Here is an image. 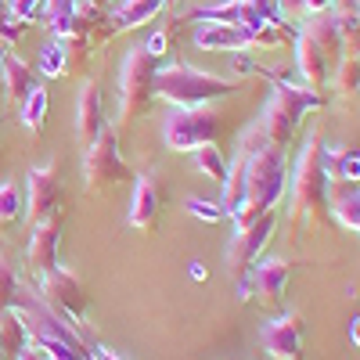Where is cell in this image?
<instances>
[{
    "mask_svg": "<svg viewBox=\"0 0 360 360\" xmlns=\"http://www.w3.org/2000/svg\"><path fill=\"white\" fill-rule=\"evenodd\" d=\"M238 155L245 166V202L238 213H231V220L238 231H245L263 213H270L288 191V155L278 144H263L256 152H238Z\"/></svg>",
    "mask_w": 360,
    "mask_h": 360,
    "instance_id": "1",
    "label": "cell"
},
{
    "mask_svg": "<svg viewBox=\"0 0 360 360\" xmlns=\"http://www.w3.org/2000/svg\"><path fill=\"white\" fill-rule=\"evenodd\" d=\"M321 159H324V141H321V134H310L303 155H299V162L288 176V195H292L288 213L295 224H303L310 231H317L328 220V213H332V205H328V184L332 180H328Z\"/></svg>",
    "mask_w": 360,
    "mask_h": 360,
    "instance_id": "2",
    "label": "cell"
},
{
    "mask_svg": "<svg viewBox=\"0 0 360 360\" xmlns=\"http://www.w3.org/2000/svg\"><path fill=\"white\" fill-rule=\"evenodd\" d=\"M266 76L278 83V90H274V98L266 101L256 130L263 134L266 144L288 148V141L295 137L299 123H303V115L321 108L324 98H321V90H314V86H292V83H285V76H278V72H266Z\"/></svg>",
    "mask_w": 360,
    "mask_h": 360,
    "instance_id": "3",
    "label": "cell"
},
{
    "mask_svg": "<svg viewBox=\"0 0 360 360\" xmlns=\"http://www.w3.org/2000/svg\"><path fill=\"white\" fill-rule=\"evenodd\" d=\"M238 90H242V79H224L191 65H166L155 72V98H166L176 108H198Z\"/></svg>",
    "mask_w": 360,
    "mask_h": 360,
    "instance_id": "4",
    "label": "cell"
},
{
    "mask_svg": "<svg viewBox=\"0 0 360 360\" xmlns=\"http://www.w3.org/2000/svg\"><path fill=\"white\" fill-rule=\"evenodd\" d=\"M155 58L144 47L127 51L123 69H119V123H130V119L144 115L155 101Z\"/></svg>",
    "mask_w": 360,
    "mask_h": 360,
    "instance_id": "5",
    "label": "cell"
},
{
    "mask_svg": "<svg viewBox=\"0 0 360 360\" xmlns=\"http://www.w3.org/2000/svg\"><path fill=\"white\" fill-rule=\"evenodd\" d=\"M224 134V115L213 108H173L162 123V141L169 152H195L202 144H217Z\"/></svg>",
    "mask_w": 360,
    "mask_h": 360,
    "instance_id": "6",
    "label": "cell"
},
{
    "mask_svg": "<svg viewBox=\"0 0 360 360\" xmlns=\"http://www.w3.org/2000/svg\"><path fill=\"white\" fill-rule=\"evenodd\" d=\"M83 180H86V191L98 195L108 191L115 184L130 180V169L123 162V152H119V137L112 127H105L94 141L86 144V155H83Z\"/></svg>",
    "mask_w": 360,
    "mask_h": 360,
    "instance_id": "7",
    "label": "cell"
},
{
    "mask_svg": "<svg viewBox=\"0 0 360 360\" xmlns=\"http://www.w3.org/2000/svg\"><path fill=\"white\" fill-rule=\"evenodd\" d=\"M33 288L40 292V299H44L51 310H58L62 317H69L72 324H83V321H86L90 295H86V288L79 285V278L69 274L65 266H54V270H47V274H40Z\"/></svg>",
    "mask_w": 360,
    "mask_h": 360,
    "instance_id": "8",
    "label": "cell"
},
{
    "mask_svg": "<svg viewBox=\"0 0 360 360\" xmlns=\"http://www.w3.org/2000/svg\"><path fill=\"white\" fill-rule=\"evenodd\" d=\"M288 278H292V266L285 259H263V263H252V270L238 281V292H242L245 303L252 299V303L274 310V307H281V299H285Z\"/></svg>",
    "mask_w": 360,
    "mask_h": 360,
    "instance_id": "9",
    "label": "cell"
},
{
    "mask_svg": "<svg viewBox=\"0 0 360 360\" xmlns=\"http://www.w3.org/2000/svg\"><path fill=\"white\" fill-rule=\"evenodd\" d=\"M274 227H278V217H274V209H270V213H263L252 227L238 231V234L231 238V245H227V266H231V274H234L238 281H242L249 270H252V263H256L259 252L266 249Z\"/></svg>",
    "mask_w": 360,
    "mask_h": 360,
    "instance_id": "10",
    "label": "cell"
},
{
    "mask_svg": "<svg viewBox=\"0 0 360 360\" xmlns=\"http://www.w3.org/2000/svg\"><path fill=\"white\" fill-rule=\"evenodd\" d=\"M58 202H62V180H58V166H33L25 173V217L29 224H40L47 217L58 213Z\"/></svg>",
    "mask_w": 360,
    "mask_h": 360,
    "instance_id": "11",
    "label": "cell"
},
{
    "mask_svg": "<svg viewBox=\"0 0 360 360\" xmlns=\"http://www.w3.org/2000/svg\"><path fill=\"white\" fill-rule=\"evenodd\" d=\"M58 245H62V213L40 220V224L33 227V238H29L25 263H29V270H33L37 278L58 266Z\"/></svg>",
    "mask_w": 360,
    "mask_h": 360,
    "instance_id": "12",
    "label": "cell"
},
{
    "mask_svg": "<svg viewBox=\"0 0 360 360\" xmlns=\"http://www.w3.org/2000/svg\"><path fill=\"white\" fill-rule=\"evenodd\" d=\"M259 342L274 360H299V349H303V321H299V314H281L270 324H263Z\"/></svg>",
    "mask_w": 360,
    "mask_h": 360,
    "instance_id": "13",
    "label": "cell"
},
{
    "mask_svg": "<svg viewBox=\"0 0 360 360\" xmlns=\"http://www.w3.org/2000/svg\"><path fill=\"white\" fill-rule=\"evenodd\" d=\"M105 101H101V86L98 79H83L79 94H76V137L86 148L101 130H105Z\"/></svg>",
    "mask_w": 360,
    "mask_h": 360,
    "instance_id": "14",
    "label": "cell"
},
{
    "mask_svg": "<svg viewBox=\"0 0 360 360\" xmlns=\"http://www.w3.org/2000/svg\"><path fill=\"white\" fill-rule=\"evenodd\" d=\"M295 62H299V76L307 79V86H314V90H321L328 79H332V58H328L317 44H314V37L310 33H303L299 29L295 33Z\"/></svg>",
    "mask_w": 360,
    "mask_h": 360,
    "instance_id": "15",
    "label": "cell"
},
{
    "mask_svg": "<svg viewBox=\"0 0 360 360\" xmlns=\"http://www.w3.org/2000/svg\"><path fill=\"white\" fill-rule=\"evenodd\" d=\"M159 209H162V195H159V188H155L148 176H137V180H134V195H130L127 224L137 227V231H155Z\"/></svg>",
    "mask_w": 360,
    "mask_h": 360,
    "instance_id": "16",
    "label": "cell"
},
{
    "mask_svg": "<svg viewBox=\"0 0 360 360\" xmlns=\"http://www.w3.org/2000/svg\"><path fill=\"white\" fill-rule=\"evenodd\" d=\"M328 205H332V217L360 234V184H349V180H332L328 184Z\"/></svg>",
    "mask_w": 360,
    "mask_h": 360,
    "instance_id": "17",
    "label": "cell"
},
{
    "mask_svg": "<svg viewBox=\"0 0 360 360\" xmlns=\"http://www.w3.org/2000/svg\"><path fill=\"white\" fill-rule=\"evenodd\" d=\"M195 47L198 51H245L249 37L238 25H220V22H202L195 29Z\"/></svg>",
    "mask_w": 360,
    "mask_h": 360,
    "instance_id": "18",
    "label": "cell"
},
{
    "mask_svg": "<svg viewBox=\"0 0 360 360\" xmlns=\"http://www.w3.org/2000/svg\"><path fill=\"white\" fill-rule=\"evenodd\" d=\"M166 8V0H123V8H115L108 15L112 33H123V29H137L144 22H152L159 11Z\"/></svg>",
    "mask_w": 360,
    "mask_h": 360,
    "instance_id": "19",
    "label": "cell"
},
{
    "mask_svg": "<svg viewBox=\"0 0 360 360\" xmlns=\"http://www.w3.org/2000/svg\"><path fill=\"white\" fill-rule=\"evenodd\" d=\"M0 72H4V76H0V83H4V90H8V94H11L15 101H25V98L40 86V83H37L33 65H25L22 58H15V54H8V58H4Z\"/></svg>",
    "mask_w": 360,
    "mask_h": 360,
    "instance_id": "20",
    "label": "cell"
},
{
    "mask_svg": "<svg viewBox=\"0 0 360 360\" xmlns=\"http://www.w3.org/2000/svg\"><path fill=\"white\" fill-rule=\"evenodd\" d=\"M51 40H72L76 29V0H44V15Z\"/></svg>",
    "mask_w": 360,
    "mask_h": 360,
    "instance_id": "21",
    "label": "cell"
},
{
    "mask_svg": "<svg viewBox=\"0 0 360 360\" xmlns=\"http://www.w3.org/2000/svg\"><path fill=\"white\" fill-rule=\"evenodd\" d=\"M25 328H22V321H18V314L15 310H4L0 314V360H11V356H18L22 349H25Z\"/></svg>",
    "mask_w": 360,
    "mask_h": 360,
    "instance_id": "22",
    "label": "cell"
},
{
    "mask_svg": "<svg viewBox=\"0 0 360 360\" xmlns=\"http://www.w3.org/2000/svg\"><path fill=\"white\" fill-rule=\"evenodd\" d=\"M47 112H51V94H47L44 86H37L33 94L22 101V115H18V119H22V127L37 137V134L44 130V123H47Z\"/></svg>",
    "mask_w": 360,
    "mask_h": 360,
    "instance_id": "23",
    "label": "cell"
},
{
    "mask_svg": "<svg viewBox=\"0 0 360 360\" xmlns=\"http://www.w3.org/2000/svg\"><path fill=\"white\" fill-rule=\"evenodd\" d=\"M69 44L65 40H47L44 47H40V58H37V69L44 72V76H65L69 72Z\"/></svg>",
    "mask_w": 360,
    "mask_h": 360,
    "instance_id": "24",
    "label": "cell"
},
{
    "mask_svg": "<svg viewBox=\"0 0 360 360\" xmlns=\"http://www.w3.org/2000/svg\"><path fill=\"white\" fill-rule=\"evenodd\" d=\"M195 169L202 173V176H209V180H227V159H224V152L217 144H202V148H195Z\"/></svg>",
    "mask_w": 360,
    "mask_h": 360,
    "instance_id": "25",
    "label": "cell"
},
{
    "mask_svg": "<svg viewBox=\"0 0 360 360\" xmlns=\"http://www.w3.org/2000/svg\"><path fill=\"white\" fill-rule=\"evenodd\" d=\"M22 217H25V198H22L18 180H4L0 184V224H15Z\"/></svg>",
    "mask_w": 360,
    "mask_h": 360,
    "instance_id": "26",
    "label": "cell"
},
{
    "mask_svg": "<svg viewBox=\"0 0 360 360\" xmlns=\"http://www.w3.org/2000/svg\"><path fill=\"white\" fill-rule=\"evenodd\" d=\"M332 79H335V90L339 94H360V62L349 54H342L335 69H332Z\"/></svg>",
    "mask_w": 360,
    "mask_h": 360,
    "instance_id": "27",
    "label": "cell"
},
{
    "mask_svg": "<svg viewBox=\"0 0 360 360\" xmlns=\"http://www.w3.org/2000/svg\"><path fill=\"white\" fill-rule=\"evenodd\" d=\"M18 285H22L18 270L4 259V252H0V314L15 307V299H18Z\"/></svg>",
    "mask_w": 360,
    "mask_h": 360,
    "instance_id": "28",
    "label": "cell"
},
{
    "mask_svg": "<svg viewBox=\"0 0 360 360\" xmlns=\"http://www.w3.org/2000/svg\"><path fill=\"white\" fill-rule=\"evenodd\" d=\"M188 213L198 217V220H205V224H220V220H227L224 205H220V202H205V198H188Z\"/></svg>",
    "mask_w": 360,
    "mask_h": 360,
    "instance_id": "29",
    "label": "cell"
},
{
    "mask_svg": "<svg viewBox=\"0 0 360 360\" xmlns=\"http://www.w3.org/2000/svg\"><path fill=\"white\" fill-rule=\"evenodd\" d=\"M25 33V22H18L8 8H0V44H15Z\"/></svg>",
    "mask_w": 360,
    "mask_h": 360,
    "instance_id": "30",
    "label": "cell"
},
{
    "mask_svg": "<svg viewBox=\"0 0 360 360\" xmlns=\"http://www.w3.org/2000/svg\"><path fill=\"white\" fill-rule=\"evenodd\" d=\"M18 22H37L40 15H44V0H11V8H8Z\"/></svg>",
    "mask_w": 360,
    "mask_h": 360,
    "instance_id": "31",
    "label": "cell"
},
{
    "mask_svg": "<svg viewBox=\"0 0 360 360\" xmlns=\"http://www.w3.org/2000/svg\"><path fill=\"white\" fill-rule=\"evenodd\" d=\"M245 4H249L252 11H259L270 25H285V11H281L278 0H245Z\"/></svg>",
    "mask_w": 360,
    "mask_h": 360,
    "instance_id": "32",
    "label": "cell"
},
{
    "mask_svg": "<svg viewBox=\"0 0 360 360\" xmlns=\"http://www.w3.org/2000/svg\"><path fill=\"white\" fill-rule=\"evenodd\" d=\"M234 72H238V76H252V72H259V65L252 62V54L234 51Z\"/></svg>",
    "mask_w": 360,
    "mask_h": 360,
    "instance_id": "33",
    "label": "cell"
},
{
    "mask_svg": "<svg viewBox=\"0 0 360 360\" xmlns=\"http://www.w3.org/2000/svg\"><path fill=\"white\" fill-rule=\"evenodd\" d=\"M166 47H169V29H159V33H152V40L144 44V51L152 54V58H159Z\"/></svg>",
    "mask_w": 360,
    "mask_h": 360,
    "instance_id": "34",
    "label": "cell"
},
{
    "mask_svg": "<svg viewBox=\"0 0 360 360\" xmlns=\"http://www.w3.org/2000/svg\"><path fill=\"white\" fill-rule=\"evenodd\" d=\"M90 360H123V356L112 353V349H105V346L94 339V342H90Z\"/></svg>",
    "mask_w": 360,
    "mask_h": 360,
    "instance_id": "35",
    "label": "cell"
},
{
    "mask_svg": "<svg viewBox=\"0 0 360 360\" xmlns=\"http://www.w3.org/2000/svg\"><path fill=\"white\" fill-rule=\"evenodd\" d=\"M15 360H47V356H44V349H37L33 342H25V349H22Z\"/></svg>",
    "mask_w": 360,
    "mask_h": 360,
    "instance_id": "36",
    "label": "cell"
},
{
    "mask_svg": "<svg viewBox=\"0 0 360 360\" xmlns=\"http://www.w3.org/2000/svg\"><path fill=\"white\" fill-rule=\"evenodd\" d=\"M349 339H353V346L360 349V317H356V321L349 324Z\"/></svg>",
    "mask_w": 360,
    "mask_h": 360,
    "instance_id": "37",
    "label": "cell"
},
{
    "mask_svg": "<svg viewBox=\"0 0 360 360\" xmlns=\"http://www.w3.org/2000/svg\"><path fill=\"white\" fill-rule=\"evenodd\" d=\"M191 278H195V281H205V266H202V263H191Z\"/></svg>",
    "mask_w": 360,
    "mask_h": 360,
    "instance_id": "38",
    "label": "cell"
},
{
    "mask_svg": "<svg viewBox=\"0 0 360 360\" xmlns=\"http://www.w3.org/2000/svg\"><path fill=\"white\" fill-rule=\"evenodd\" d=\"M4 58H8V47H4V44H0V65H4Z\"/></svg>",
    "mask_w": 360,
    "mask_h": 360,
    "instance_id": "39",
    "label": "cell"
},
{
    "mask_svg": "<svg viewBox=\"0 0 360 360\" xmlns=\"http://www.w3.org/2000/svg\"><path fill=\"white\" fill-rule=\"evenodd\" d=\"M0 86H4V83H0Z\"/></svg>",
    "mask_w": 360,
    "mask_h": 360,
    "instance_id": "40",
    "label": "cell"
}]
</instances>
